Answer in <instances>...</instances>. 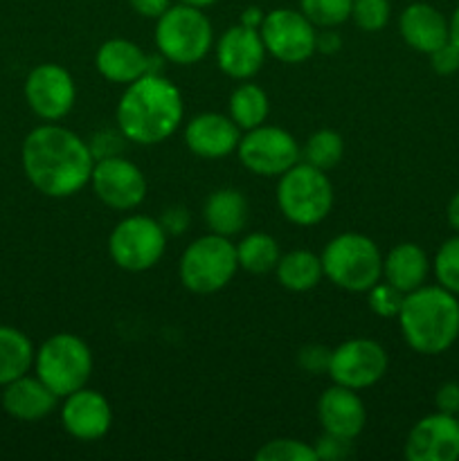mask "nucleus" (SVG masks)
<instances>
[{
	"label": "nucleus",
	"mask_w": 459,
	"mask_h": 461,
	"mask_svg": "<svg viewBox=\"0 0 459 461\" xmlns=\"http://www.w3.org/2000/svg\"><path fill=\"white\" fill-rule=\"evenodd\" d=\"M58 396L39 376L16 378L3 387V408L18 421H40L57 410Z\"/></svg>",
	"instance_id": "obj_21"
},
{
	"label": "nucleus",
	"mask_w": 459,
	"mask_h": 461,
	"mask_svg": "<svg viewBox=\"0 0 459 461\" xmlns=\"http://www.w3.org/2000/svg\"><path fill=\"white\" fill-rule=\"evenodd\" d=\"M387 365H390L387 351L378 342L367 340V338H354L331 351L327 374L336 385L358 392L376 385L385 376Z\"/></svg>",
	"instance_id": "obj_12"
},
{
	"label": "nucleus",
	"mask_w": 459,
	"mask_h": 461,
	"mask_svg": "<svg viewBox=\"0 0 459 461\" xmlns=\"http://www.w3.org/2000/svg\"><path fill=\"white\" fill-rule=\"evenodd\" d=\"M241 142V129L220 113H201L184 129V144L189 151L205 160H220L230 156Z\"/></svg>",
	"instance_id": "obj_18"
},
{
	"label": "nucleus",
	"mask_w": 459,
	"mask_h": 461,
	"mask_svg": "<svg viewBox=\"0 0 459 461\" xmlns=\"http://www.w3.org/2000/svg\"><path fill=\"white\" fill-rule=\"evenodd\" d=\"M90 185L94 196L117 212L135 210L147 198V178L135 162L122 156L94 160Z\"/></svg>",
	"instance_id": "obj_13"
},
{
	"label": "nucleus",
	"mask_w": 459,
	"mask_h": 461,
	"mask_svg": "<svg viewBox=\"0 0 459 461\" xmlns=\"http://www.w3.org/2000/svg\"><path fill=\"white\" fill-rule=\"evenodd\" d=\"M21 160L32 187L50 198L75 196L90 183L94 167L90 144L54 122L27 133Z\"/></svg>",
	"instance_id": "obj_1"
},
{
	"label": "nucleus",
	"mask_w": 459,
	"mask_h": 461,
	"mask_svg": "<svg viewBox=\"0 0 459 461\" xmlns=\"http://www.w3.org/2000/svg\"><path fill=\"white\" fill-rule=\"evenodd\" d=\"M135 14L144 18H160L171 7V0H129Z\"/></svg>",
	"instance_id": "obj_41"
},
{
	"label": "nucleus",
	"mask_w": 459,
	"mask_h": 461,
	"mask_svg": "<svg viewBox=\"0 0 459 461\" xmlns=\"http://www.w3.org/2000/svg\"><path fill=\"white\" fill-rule=\"evenodd\" d=\"M184 115L183 95L165 75H142L126 86L117 104V126L129 142H165L178 131Z\"/></svg>",
	"instance_id": "obj_2"
},
{
	"label": "nucleus",
	"mask_w": 459,
	"mask_h": 461,
	"mask_svg": "<svg viewBox=\"0 0 459 461\" xmlns=\"http://www.w3.org/2000/svg\"><path fill=\"white\" fill-rule=\"evenodd\" d=\"M238 160L256 176H282L300 162V144L279 126H256L241 135Z\"/></svg>",
	"instance_id": "obj_10"
},
{
	"label": "nucleus",
	"mask_w": 459,
	"mask_h": 461,
	"mask_svg": "<svg viewBox=\"0 0 459 461\" xmlns=\"http://www.w3.org/2000/svg\"><path fill=\"white\" fill-rule=\"evenodd\" d=\"M277 279L292 293L313 291L324 277L322 259L310 250H291L277 264Z\"/></svg>",
	"instance_id": "obj_26"
},
{
	"label": "nucleus",
	"mask_w": 459,
	"mask_h": 461,
	"mask_svg": "<svg viewBox=\"0 0 459 461\" xmlns=\"http://www.w3.org/2000/svg\"><path fill=\"white\" fill-rule=\"evenodd\" d=\"M237 259L238 268L248 270L252 275H264L277 268L279 259H282V250H279V243L270 234L252 232L237 246Z\"/></svg>",
	"instance_id": "obj_28"
},
{
	"label": "nucleus",
	"mask_w": 459,
	"mask_h": 461,
	"mask_svg": "<svg viewBox=\"0 0 459 461\" xmlns=\"http://www.w3.org/2000/svg\"><path fill=\"white\" fill-rule=\"evenodd\" d=\"M268 111V95L256 84H241L230 97V117L243 131L256 129V126L264 124Z\"/></svg>",
	"instance_id": "obj_27"
},
{
	"label": "nucleus",
	"mask_w": 459,
	"mask_h": 461,
	"mask_svg": "<svg viewBox=\"0 0 459 461\" xmlns=\"http://www.w3.org/2000/svg\"><path fill=\"white\" fill-rule=\"evenodd\" d=\"M315 455L318 459L324 461H340L345 457H349L351 453V439H345V437H336L324 432L318 441H315Z\"/></svg>",
	"instance_id": "obj_36"
},
{
	"label": "nucleus",
	"mask_w": 459,
	"mask_h": 461,
	"mask_svg": "<svg viewBox=\"0 0 459 461\" xmlns=\"http://www.w3.org/2000/svg\"><path fill=\"white\" fill-rule=\"evenodd\" d=\"M25 99L36 117L45 122H58L75 106V79L58 63H40L27 75Z\"/></svg>",
	"instance_id": "obj_14"
},
{
	"label": "nucleus",
	"mask_w": 459,
	"mask_h": 461,
	"mask_svg": "<svg viewBox=\"0 0 459 461\" xmlns=\"http://www.w3.org/2000/svg\"><path fill=\"white\" fill-rule=\"evenodd\" d=\"M405 293L392 286L390 282H376L367 291V304L378 318H399Z\"/></svg>",
	"instance_id": "obj_34"
},
{
	"label": "nucleus",
	"mask_w": 459,
	"mask_h": 461,
	"mask_svg": "<svg viewBox=\"0 0 459 461\" xmlns=\"http://www.w3.org/2000/svg\"><path fill=\"white\" fill-rule=\"evenodd\" d=\"M324 277L349 293H367L382 279V257L364 234L345 232L327 243L322 252Z\"/></svg>",
	"instance_id": "obj_4"
},
{
	"label": "nucleus",
	"mask_w": 459,
	"mask_h": 461,
	"mask_svg": "<svg viewBox=\"0 0 459 461\" xmlns=\"http://www.w3.org/2000/svg\"><path fill=\"white\" fill-rule=\"evenodd\" d=\"M318 419L324 432L354 441L363 432L367 412H364L363 399L356 394V390L333 383V387L324 390L320 396Z\"/></svg>",
	"instance_id": "obj_19"
},
{
	"label": "nucleus",
	"mask_w": 459,
	"mask_h": 461,
	"mask_svg": "<svg viewBox=\"0 0 459 461\" xmlns=\"http://www.w3.org/2000/svg\"><path fill=\"white\" fill-rule=\"evenodd\" d=\"M342 45V39L338 32H333V27H327L318 34V41H315V50H320L322 54H333L338 52Z\"/></svg>",
	"instance_id": "obj_42"
},
{
	"label": "nucleus",
	"mask_w": 459,
	"mask_h": 461,
	"mask_svg": "<svg viewBox=\"0 0 459 461\" xmlns=\"http://www.w3.org/2000/svg\"><path fill=\"white\" fill-rule=\"evenodd\" d=\"M428 57L432 61V70L439 72V75H453V72L459 70V48L450 41L436 48L432 54H428Z\"/></svg>",
	"instance_id": "obj_38"
},
{
	"label": "nucleus",
	"mask_w": 459,
	"mask_h": 461,
	"mask_svg": "<svg viewBox=\"0 0 459 461\" xmlns=\"http://www.w3.org/2000/svg\"><path fill=\"white\" fill-rule=\"evenodd\" d=\"M256 461H318L315 448L300 439H273L261 446L255 455Z\"/></svg>",
	"instance_id": "obj_32"
},
{
	"label": "nucleus",
	"mask_w": 459,
	"mask_h": 461,
	"mask_svg": "<svg viewBox=\"0 0 459 461\" xmlns=\"http://www.w3.org/2000/svg\"><path fill=\"white\" fill-rule=\"evenodd\" d=\"M61 423L68 435L75 439L97 441L112 426L111 403L99 392L81 387V390L63 396Z\"/></svg>",
	"instance_id": "obj_16"
},
{
	"label": "nucleus",
	"mask_w": 459,
	"mask_h": 461,
	"mask_svg": "<svg viewBox=\"0 0 459 461\" xmlns=\"http://www.w3.org/2000/svg\"><path fill=\"white\" fill-rule=\"evenodd\" d=\"M304 162L318 167V169L328 171L342 160L345 153V142H342L340 133L331 129H320L306 140L304 144Z\"/></svg>",
	"instance_id": "obj_29"
},
{
	"label": "nucleus",
	"mask_w": 459,
	"mask_h": 461,
	"mask_svg": "<svg viewBox=\"0 0 459 461\" xmlns=\"http://www.w3.org/2000/svg\"><path fill=\"white\" fill-rule=\"evenodd\" d=\"M432 270H435L439 286L459 295V234L441 243L435 261H432Z\"/></svg>",
	"instance_id": "obj_31"
},
{
	"label": "nucleus",
	"mask_w": 459,
	"mask_h": 461,
	"mask_svg": "<svg viewBox=\"0 0 459 461\" xmlns=\"http://www.w3.org/2000/svg\"><path fill=\"white\" fill-rule=\"evenodd\" d=\"M36 376L58 396L86 387L93 374L90 347L75 333H57L39 347L34 356Z\"/></svg>",
	"instance_id": "obj_7"
},
{
	"label": "nucleus",
	"mask_w": 459,
	"mask_h": 461,
	"mask_svg": "<svg viewBox=\"0 0 459 461\" xmlns=\"http://www.w3.org/2000/svg\"><path fill=\"white\" fill-rule=\"evenodd\" d=\"M448 23H450V43H454L459 48V5L453 12V16H450Z\"/></svg>",
	"instance_id": "obj_45"
},
{
	"label": "nucleus",
	"mask_w": 459,
	"mask_h": 461,
	"mask_svg": "<svg viewBox=\"0 0 459 461\" xmlns=\"http://www.w3.org/2000/svg\"><path fill=\"white\" fill-rule=\"evenodd\" d=\"M446 216H448V223L454 232H459V192L450 198L448 210H446Z\"/></svg>",
	"instance_id": "obj_44"
},
{
	"label": "nucleus",
	"mask_w": 459,
	"mask_h": 461,
	"mask_svg": "<svg viewBox=\"0 0 459 461\" xmlns=\"http://www.w3.org/2000/svg\"><path fill=\"white\" fill-rule=\"evenodd\" d=\"M124 140L126 138L122 131H102V133L93 135V140L88 144L94 160H99V158L120 156V147L124 144Z\"/></svg>",
	"instance_id": "obj_37"
},
{
	"label": "nucleus",
	"mask_w": 459,
	"mask_h": 461,
	"mask_svg": "<svg viewBox=\"0 0 459 461\" xmlns=\"http://www.w3.org/2000/svg\"><path fill=\"white\" fill-rule=\"evenodd\" d=\"M266 59V45L259 30L234 25L216 43V63L232 79H250L261 70Z\"/></svg>",
	"instance_id": "obj_17"
},
{
	"label": "nucleus",
	"mask_w": 459,
	"mask_h": 461,
	"mask_svg": "<svg viewBox=\"0 0 459 461\" xmlns=\"http://www.w3.org/2000/svg\"><path fill=\"white\" fill-rule=\"evenodd\" d=\"M34 356L36 349L25 333L0 324V387L25 376L34 367Z\"/></svg>",
	"instance_id": "obj_25"
},
{
	"label": "nucleus",
	"mask_w": 459,
	"mask_h": 461,
	"mask_svg": "<svg viewBox=\"0 0 459 461\" xmlns=\"http://www.w3.org/2000/svg\"><path fill=\"white\" fill-rule=\"evenodd\" d=\"M430 259L417 243H399L382 259V279L403 293H412L426 284Z\"/></svg>",
	"instance_id": "obj_23"
},
{
	"label": "nucleus",
	"mask_w": 459,
	"mask_h": 461,
	"mask_svg": "<svg viewBox=\"0 0 459 461\" xmlns=\"http://www.w3.org/2000/svg\"><path fill=\"white\" fill-rule=\"evenodd\" d=\"M238 270L237 246L220 234H205L189 243L180 257V282L196 295H212L228 286Z\"/></svg>",
	"instance_id": "obj_8"
},
{
	"label": "nucleus",
	"mask_w": 459,
	"mask_h": 461,
	"mask_svg": "<svg viewBox=\"0 0 459 461\" xmlns=\"http://www.w3.org/2000/svg\"><path fill=\"white\" fill-rule=\"evenodd\" d=\"M166 234H183L189 225V212L184 207H169L160 219Z\"/></svg>",
	"instance_id": "obj_40"
},
{
	"label": "nucleus",
	"mask_w": 459,
	"mask_h": 461,
	"mask_svg": "<svg viewBox=\"0 0 459 461\" xmlns=\"http://www.w3.org/2000/svg\"><path fill=\"white\" fill-rule=\"evenodd\" d=\"M214 30L205 14L192 5H171L156 27V45L166 61L176 66H194L207 57Z\"/></svg>",
	"instance_id": "obj_6"
},
{
	"label": "nucleus",
	"mask_w": 459,
	"mask_h": 461,
	"mask_svg": "<svg viewBox=\"0 0 459 461\" xmlns=\"http://www.w3.org/2000/svg\"><path fill=\"white\" fill-rule=\"evenodd\" d=\"M399 30L405 43L421 54H432L450 41V23L428 3L408 5L399 18Z\"/></svg>",
	"instance_id": "obj_20"
},
{
	"label": "nucleus",
	"mask_w": 459,
	"mask_h": 461,
	"mask_svg": "<svg viewBox=\"0 0 459 461\" xmlns=\"http://www.w3.org/2000/svg\"><path fill=\"white\" fill-rule=\"evenodd\" d=\"M405 342L417 354L436 356L448 351L459 338V300L444 286H426L405 293L399 313Z\"/></svg>",
	"instance_id": "obj_3"
},
{
	"label": "nucleus",
	"mask_w": 459,
	"mask_h": 461,
	"mask_svg": "<svg viewBox=\"0 0 459 461\" xmlns=\"http://www.w3.org/2000/svg\"><path fill=\"white\" fill-rule=\"evenodd\" d=\"M405 457L410 461H457L459 419L435 412L414 423L405 441Z\"/></svg>",
	"instance_id": "obj_15"
},
{
	"label": "nucleus",
	"mask_w": 459,
	"mask_h": 461,
	"mask_svg": "<svg viewBox=\"0 0 459 461\" xmlns=\"http://www.w3.org/2000/svg\"><path fill=\"white\" fill-rule=\"evenodd\" d=\"M166 250V232L160 221L144 214L122 219L108 237V252L126 273L151 270Z\"/></svg>",
	"instance_id": "obj_9"
},
{
	"label": "nucleus",
	"mask_w": 459,
	"mask_h": 461,
	"mask_svg": "<svg viewBox=\"0 0 459 461\" xmlns=\"http://www.w3.org/2000/svg\"><path fill=\"white\" fill-rule=\"evenodd\" d=\"M297 363L304 372L309 374H322L328 372V363H331V349L322 345H306L302 347L297 354Z\"/></svg>",
	"instance_id": "obj_35"
},
{
	"label": "nucleus",
	"mask_w": 459,
	"mask_h": 461,
	"mask_svg": "<svg viewBox=\"0 0 459 461\" xmlns=\"http://www.w3.org/2000/svg\"><path fill=\"white\" fill-rule=\"evenodd\" d=\"M264 18H266V14L261 12L259 7H248V9H243V14H241V25L252 27V30H259L261 23H264Z\"/></svg>",
	"instance_id": "obj_43"
},
{
	"label": "nucleus",
	"mask_w": 459,
	"mask_h": 461,
	"mask_svg": "<svg viewBox=\"0 0 459 461\" xmlns=\"http://www.w3.org/2000/svg\"><path fill=\"white\" fill-rule=\"evenodd\" d=\"M354 0H300V12L315 27H338L351 18Z\"/></svg>",
	"instance_id": "obj_30"
},
{
	"label": "nucleus",
	"mask_w": 459,
	"mask_h": 461,
	"mask_svg": "<svg viewBox=\"0 0 459 461\" xmlns=\"http://www.w3.org/2000/svg\"><path fill=\"white\" fill-rule=\"evenodd\" d=\"M279 212L291 223L309 228L328 216L333 207V185L322 169L297 162L295 167L279 176L277 185Z\"/></svg>",
	"instance_id": "obj_5"
},
{
	"label": "nucleus",
	"mask_w": 459,
	"mask_h": 461,
	"mask_svg": "<svg viewBox=\"0 0 459 461\" xmlns=\"http://www.w3.org/2000/svg\"><path fill=\"white\" fill-rule=\"evenodd\" d=\"M148 54L140 45L126 39H111L94 54V66L104 79L112 84H133L142 75H147Z\"/></svg>",
	"instance_id": "obj_22"
},
{
	"label": "nucleus",
	"mask_w": 459,
	"mask_h": 461,
	"mask_svg": "<svg viewBox=\"0 0 459 461\" xmlns=\"http://www.w3.org/2000/svg\"><path fill=\"white\" fill-rule=\"evenodd\" d=\"M259 34L264 39L266 52L273 54L282 63L295 66L318 52L315 50V41H318L315 25L297 9H273L270 14H266Z\"/></svg>",
	"instance_id": "obj_11"
},
{
	"label": "nucleus",
	"mask_w": 459,
	"mask_h": 461,
	"mask_svg": "<svg viewBox=\"0 0 459 461\" xmlns=\"http://www.w3.org/2000/svg\"><path fill=\"white\" fill-rule=\"evenodd\" d=\"M435 405H436V412H444V414H459V383L450 381L444 383V385L436 390L435 394Z\"/></svg>",
	"instance_id": "obj_39"
},
{
	"label": "nucleus",
	"mask_w": 459,
	"mask_h": 461,
	"mask_svg": "<svg viewBox=\"0 0 459 461\" xmlns=\"http://www.w3.org/2000/svg\"><path fill=\"white\" fill-rule=\"evenodd\" d=\"M202 219H205L210 232L220 237H234L241 232L248 223V201L237 189H216L210 194L202 207Z\"/></svg>",
	"instance_id": "obj_24"
},
{
	"label": "nucleus",
	"mask_w": 459,
	"mask_h": 461,
	"mask_svg": "<svg viewBox=\"0 0 459 461\" xmlns=\"http://www.w3.org/2000/svg\"><path fill=\"white\" fill-rule=\"evenodd\" d=\"M390 0H354L351 18L364 32H381L390 23Z\"/></svg>",
	"instance_id": "obj_33"
},
{
	"label": "nucleus",
	"mask_w": 459,
	"mask_h": 461,
	"mask_svg": "<svg viewBox=\"0 0 459 461\" xmlns=\"http://www.w3.org/2000/svg\"><path fill=\"white\" fill-rule=\"evenodd\" d=\"M180 3H184V5H192V7H198V9H202V7H210V5L219 3V0H180Z\"/></svg>",
	"instance_id": "obj_46"
}]
</instances>
